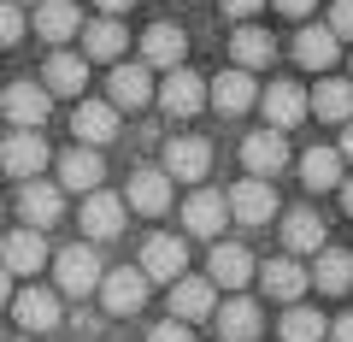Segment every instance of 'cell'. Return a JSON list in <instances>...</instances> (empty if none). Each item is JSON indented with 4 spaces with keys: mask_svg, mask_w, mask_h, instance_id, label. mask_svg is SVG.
Wrapping results in <instances>:
<instances>
[{
    "mask_svg": "<svg viewBox=\"0 0 353 342\" xmlns=\"http://www.w3.org/2000/svg\"><path fill=\"white\" fill-rule=\"evenodd\" d=\"M141 278L148 283H176L183 272H189V248H183V236H171V230H153L148 242H141Z\"/></svg>",
    "mask_w": 353,
    "mask_h": 342,
    "instance_id": "obj_1",
    "label": "cell"
},
{
    "mask_svg": "<svg viewBox=\"0 0 353 342\" xmlns=\"http://www.w3.org/2000/svg\"><path fill=\"white\" fill-rule=\"evenodd\" d=\"M206 171H212V142L206 136H171L165 142V178L171 183H194L201 189Z\"/></svg>",
    "mask_w": 353,
    "mask_h": 342,
    "instance_id": "obj_2",
    "label": "cell"
},
{
    "mask_svg": "<svg viewBox=\"0 0 353 342\" xmlns=\"http://www.w3.org/2000/svg\"><path fill=\"white\" fill-rule=\"evenodd\" d=\"M48 266V236L41 230H6L0 236V272H12V278H36Z\"/></svg>",
    "mask_w": 353,
    "mask_h": 342,
    "instance_id": "obj_3",
    "label": "cell"
},
{
    "mask_svg": "<svg viewBox=\"0 0 353 342\" xmlns=\"http://www.w3.org/2000/svg\"><path fill=\"white\" fill-rule=\"evenodd\" d=\"M53 272H59V295H71V301H83V295L101 289V260H94V248H59V260H53Z\"/></svg>",
    "mask_w": 353,
    "mask_h": 342,
    "instance_id": "obj_4",
    "label": "cell"
},
{
    "mask_svg": "<svg viewBox=\"0 0 353 342\" xmlns=\"http://www.w3.org/2000/svg\"><path fill=\"white\" fill-rule=\"evenodd\" d=\"M224 201H230V218H236V225H248V230H259V225H271V218H277V195H271V183H265V178H241Z\"/></svg>",
    "mask_w": 353,
    "mask_h": 342,
    "instance_id": "obj_5",
    "label": "cell"
},
{
    "mask_svg": "<svg viewBox=\"0 0 353 342\" xmlns=\"http://www.w3.org/2000/svg\"><path fill=\"white\" fill-rule=\"evenodd\" d=\"M0 113H6L12 130H41L48 113H53V95L41 89V83H12V89L0 95Z\"/></svg>",
    "mask_w": 353,
    "mask_h": 342,
    "instance_id": "obj_6",
    "label": "cell"
},
{
    "mask_svg": "<svg viewBox=\"0 0 353 342\" xmlns=\"http://www.w3.org/2000/svg\"><path fill=\"white\" fill-rule=\"evenodd\" d=\"M241 165H248V178H277L283 165H289V142H283V130H253V136H241Z\"/></svg>",
    "mask_w": 353,
    "mask_h": 342,
    "instance_id": "obj_7",
    "label": "cell"
},
{
    "mask_svg": "<svg viewBox=\"0 0 353 342\" xmlns=\"http://www.w3.org/2000/svg\"><path fill=\"white\" fill-rule=\"evenodd\" d=\"M48 160H53V153H48V142H41L36 130H12V136L0 142V165H6L12 178H24V183L41 178V171H48Z\"/></svg>",
    "mask_w": 353,
    "mask_h": 342,
    "instance_id": "obj_8",
    "label": "cell"
},
{
    "mask_svg": "<svg viewBox=\"0 0 353 342\" xmlns=\"http://www.w3.org/2000/svg\"><path fill=\"white\" fill-rule=\"evenodd\" d=\"M101 307L106 313H141V301H148V278H141L136 266H118V272H106L101 278Z\"/></svg>",
    "mask_w": 353,
    "mask_h": 342,
    "instance_id": "obj_9",
    "label": "cell"
},
{
    "mask_svg": "<svg viewBox=\"0 0 353 342\" xmlns=\"http://www.w3.org/2000/svg\"><path fill=\"white\" fill-rule=\"evenodd\" d=\"M218 313V295H212V278H183L171 283V319H183V325H194V319H212Z\"/></svg>",
    "mask_w": 353,
    "mask_h": 342,
    "instance_id": "obj_10",
    "label": "cell"
},
{
    "mask_svg": "<svg viewBox=\"0 0 353 342\" xmlns=\"http://www.w3.org/2000/svg\"><path fill=\"white\" fill-rule=\"evenodd\" d=\"M59 207H65V189H59V183H41V178H30L24 189H18V213H24V225H30V230H48V225H59Z\"/></svg>",
    "mask_w": 353,
    "mask_h": 342,
    "instance_id": "obj_11",
    "label": "cell"
},
{
    "mask_svg": "<svg viewBox=\"0 0 353 342\" xmlns=\"http://www.w3.org/2000/svg\"><path fill=\"white\" fill-rule=\"evenodd\" d=\"M224 225H230V201L218 189H194L189 201H183V230H194V236H218Z\"/></svg>",
    "mask_w": 353,
    "mask_h": 342,
    "instance_id": "obj_12",
    "label": "cell"
},
{
    "mask_svg": "<svg viewBox=\"0 0 353 342\" xmlns=\"http://www.w3.org/2000/svg\"><path fill=\"white\" fill-rule=\"evenodd\" d=\"M201 101H206V83L194 71H183V65H176V71H165V83H159V106L171 118H189V113H201Z\"/></svg>",
    "mask_w": 353,
    "mask_h": 342,
    "instance_id": "obj_13",
    "label": "cell"
},
{
    "mask_svg": "<svg viewBox=\"0 0 353 342\" xmlns=\"http://www.w3.org/2000/svg\"><path fill=\"white\" fill-rule=\"evenodd\" d=\"M106 101H112L118 113L148 106V101H153V71H148V65H118V71L106 77Z\"/></svg>",
    "mask_w": 353,
    "mask_h": 342,
    "instance_id": "obj_14",
    "label": "cell"
},
{
    "mask_svg": "<svg viewBox=\"0 0 353 342\" xmlns=\"http://www.w3.org/2000/svg\"><path fill=\"white\" fill-rule=\"evenodd\" d=\"M206 101L218 106V113H248L253 101H259V83H253V71H224V77H212L206 83Z\"/></svg>",
    "mask_w": 353,
    "mask_h": 342,
    "instance_id": "obj_15",
    "label": "cell"
},
{
    "mask_svg": "<svg viewBox=\"0 0 353 342\" xmlns=\"http://www.w3.org/2000/svg\"><path fill=\"white\" fill-rule=\"evenodd\" d=\"M206 278H212V289H248V278H253V254L241 248V242H218V248H212V266H206Z\"/></svg>",
    "mask_w": 353,
    "mask_h": 342,
    "instance_id": "obj_16",
    "label": "cell"
},
{
    "mask_svg": "<svg viewBox=\"0 0 353 342\" xmlns=\"http://www.w3.org/2000/svg\"><path fill=\"white\" fill-rule=\"evenodd\" d=\"M124 213H130V207L118 201V195H106V189L83 195V230H88L94 242H112L118 230H124Z\"/></svg>",
    "mask_w": 353,
    "mask_h": 342,
    "instance_id": "obj_17",
    "label": "cell"
},
{
    "mask_svg": "<svg viewBox=\"0 0 353 342\" xmlns=\"http://www.w3.org/2000/svg\"><path fill=\"white\" fill-rule=\"evenodd\" d=\"M183 53H189V41H183L176 24H148V36H141V59H148V71H176Z\"/></svg>",
    "mask_w": 353,
    "mask_h": 342,
    "instance_id": "obj_18",
    "label": "cell"
},
{
    "mask_svg": "<svg viewBox=\"0 0 353 342\" xmlns=\"http://www.w3.org/2000/svg\"><path fill=\"white\" fill-rule=\"evenodd\" d=\"M277 236H283V248H289V260H294V254H318V248H324V218H318L312 207H289Z\"/></svg>",
    "mask_w": 353,
    "mask_h": 342,
    "instance_id": "obj_19",
    "label": "cell"
},
{
    "mask_svg": "<svg viewBox=\"0 0 353 342\" xmlns=\"http://www.w3.org/2000/svg\"><path fill=\"white\" fill-rule=\"evenodd\" d=\"M306 113H318L324 124H347L353 118V83L347 77H324V83L306 95Z\"/></svg>",
    "mask_w": 353,
    "mask_h": 342,
    "instance_id": "obj_20",
    "label": "cell"
},
{
    "mask_svg": "<svg viewBox=\"0 0 353 342\" xmlns=\"http://www.w3.org/2000/svg\"><path fill=\"white\" fill-rule=\"evenodd\" d=\"M71 130L83 136V148H106V142L118 136V106L112 101H83L71 118Z\"/></svg>",
    "mask_w": 353,
    "mask_h": 342,
    "instance_id": "obj_21",
    "label": "cell"
},
{
    "mask_svg": "<svg viewBox=\"0 0 353 342\" xmlns=\"http://www.w3.org/2000/svg\"><path fill=\"white\" fill-rule=\"evenodd\" d=\"M124 207H136V213H148V218L171 213V178H165V171H136V178H130Z\"/></svg>",
    "mask_w": 353,
    "mask_h": 342,
    "instance_id": "obj_22",
    "label": "cell"
},
{
    "mask_svg": "<svg viewBox=\"0 0 353 342\" xmlns=\"http://www.w3.org/2000/svg\"><path fill=\"white\" fill-rule=\"evenodd\" d=\"M259 101H265L271 130H294L306 118V89H294V83H271V89H259Z\"/></svg>",
    "mask_w": 353,
    "mask_h": 342,
    "instance_id": "obj_23",
    "label": "cell"
},
{
    "mask_svg": "<svg viewBox=\"0 0 353 342\" xmlns=\"http://www.w3.org/2000/svg\"><path fill=\"white\" fill-rule=\"evenodd\" d=\"M59 189L94 195V189H101V153H94V148H71V153H59Z\"/></svg>",
    "mask_w": 353,
    "mask_h": 342,
    "instance_id": "obj_24",
    "label": "cell"
},
{
    "mask_svg": "<svg viewBox=\"0 0 353 342\" xmlns=\"http://www.w3.org/2000/svg\"><path fill=\"white\" fill-rule=\"evenodd\" d=\"M12 319H18L24 330H53V325H59V295L41 289V283H36V289H18Z\"/></svg>",
    "mask_w": 353,
    "mask_h": 342,
    "instance_id": "obj_25",
    "label": "cell"
},
{
    "mask_svg": "<svg viewBox=\"0 0 353 342\" xmlns=\"http://www.w3.org/2000/svg\"><path fill=\"white\" fill-rule=\"evenodd\" d=\"M259 283H265V295H277V301H301V289L312 278H306V266L301 260H289V254H283V260H271V266H259Z\"/></svg>",
    "mask_w": 353,
    "mask_h": 342,
    "instance_id": "obj_26",
    "label": "cell"
},
{
    "mask_svg": "<svg viewBox=\"0 0 353 342\" xmlns=\"http://www.w3.org/2000/svg\"><path fill=\"white\" fill-rule=\"evenodd\" d=\"M336 53H341V41L330 36V24H312V30L294 36V65H306V71H330Z\"/></svg>",
    "mask_w": 353,
    "mask_h": 342,
    "instance_id": "obj_27",
    "label": "cell"
},
{
    "mask_svg": "<svg viewBox=\"0 0 353 342\" xmlns=\"http://www.w3.org/2000/svg\"><path fill=\"white\" fill-rule=\"evenodd\" d=\"M230 53H236V71H259V65H271V59H277V41H271V30L241 24L236 36H230Z\"/></svg>",
    "mask_w": 353,
    "mask_h": 342,
    "instance_id": "obj_28",
    "label": "cell"
},
{
    "mask_svg": "<svg viewBox=\"0 0 353 342\" xmlns=\"http://www.w3.org/2000/svg\"><path fill=\"white\" fill-rule=\"evenodd\" d=\"M77 30H83V18H77L71 0H36V36L41 41H71Z\"/></svg>",
    "mask_w": 353,
    "mask_h": 342,
    "instance_id": "obj_29",
    "label": "cell"
},
{
    "mask_svg": "<svg viewBox=\"0 0 353 342\" xmlns=\"http://www.w3.org/2000/svg\"><path fill=\"white\" fill-rule=\"evenodd\" d=\"M306 278H312L324 295H341V289H353V254H347V248H318V266L306 272Z\"/></svg>",
    "mask_w": 353,
    "mask_h": 342,
    "instance_id": "obj_30",
    "label": "cell"
},
{
    "mask_svg": "<svg viewBox=\"0 0 353 342\" xmlns=\"http://www.w3.org/2000/svg\"><path fill=\"white\" fill-rule=\"evenodd\" d=\"M218 330H224V342H253L265 330V319H259V307H253L248 295H236V301L218 307Z\"/></svg>",
    "mask_w": 353,
    "mask_h": 342,
    "instance_id": "obj_31",
    "label": "cell"
},
{
    "mask_svg": "<svg viewBox=\"0 0 353 342\" xmlns=\"http://www.w3.org/2000/svg\"><path fill=\"white\" fill-rule=\"evenodd\" d=\"M77 36H83V53H88V59H118V53L130 48V36H124L118 18H94V24H83Z\"/></svg>",
    "mask_w": 353,
    "mask_h": 342,
    "instance_id": "obj_32",
    "label": "cell"
},
{
    "mask_svg": "<svg viewBox=\"0 0 353 342\" xmlns=\"http://www.w3.org/2000/svg\"><path fill=\"white\" fill-rule=\"evenodd\" d=\"M88 83V65L77 59V53H53L48 65H41V89L48 95H83Z\"/></svg>",
    "mask_w": 353,
    "mask_h": 342,
    "instance_id": "obj_33",
    "label": "cell"
},
{
    "mask_svg": "<svg viewBox=\"0 0 353 342\" xmlns=\"http://www.w3.org/2000/svg\"><path fill=\"white\" fill-rule=\"evenodd\" d=\"M277 336L283 342H324L330 336V319L318 313V307H289V313L277 319Z\"/></svg>",
    "mask_w": 353,
    "mask_h": 342,
    "instance_id": "obj_34",
    "label": "cell"
},
{
    "mask_svg": "<svg viewBox=\"0 0 353 342\" xmlns=\"http://www.w3.org/2000/svg\"><path fill=\"white\" fill-rule=\"evenodd\" d=\"M301 183L306 189H341V153L336 148H312L301 160Z\"/></svg>",
    "mask_w": 353,
    "mask_h": 342,
    "instance_id": "obj_35",
    "label": "cell"
},
{
    "mask_svg": "<svg viewBox=\"0 0 353 342\" xmlns=\"http://www.w3.org/2000/svg\"><path fill=\"white\" fill-rule=\"evenodd\" d=\"M24 12H18L12 0H0V48H12V41H24Z\"/></svg>",
    "mask_w": 353,
    "mask_h": 342,
    "instance_id": "obj_36",
    "label": "cell"
},
{
    "mask_svg": "<svg viewBox=\"0 0 353 342\" xmlns=\"http://www.w3.org/2000/svg\"><path fill=\"white\" fill-rule=\"evenodd\" d=\"M330 36L353 41V0H336V6H330Z\"/></svg>",
    "mask_w": 353,
    "mask_h": 342,
    "instance_id": "obj_37",
    "label": "cell"
},
{
    "mask_svg": "<svg viewBox=\"0 0 353 342\" xmlns=\"http://www.w3.org/2000/svg\"><path fill=\"white\" fill-rule=\"evenodd\" d=\"M148 342H194V330L183 325V319H165V325L148 330Z\"/></svg>",
    "mask_w": 353,
    "mask_h": 342,
    "instance_id": "obj_38",
    "label": "cell"
},
{
    "mask_svg": "<svg viewBox=\"0 0 353 342\" xmlns=\"http://www.w3.org/2000/svg\"><path fill=\"white\" fill-rule=\"evenodd\" d=\"M218 6H224L230 18H253V12H259V6H265V0H218Z\"/></svg>",
    "mask_w": 353,
    "mask_h": 342,
    "instance_id": "obj_39",
    "label": "cell"
},
{
    "mask_svg": "<svg viewBox=\"0 0 353 342\" xmlns=\"http://www.w3.org/2000/svg\"><path fill=\"white\" fill-rule=\"evenodd\" d=\"M330 342H353V313H341L336 325H330Z\"/></svg>",
    "mask_w": 353,
    "mask_h": 342,
    "instance_id": "obj_40",
    "label": "cell"
},
{
    "mask_svg": "<svg viewBox=\"0 0 353 342\" xmlns=\"http://www.w3.org/2000/svg\"><path fill=\"white\" fill-rule=\"evenodd\" d=\"M312 6H318V0H277V12H289V18H306Z\"/></svg>",
    "mask_w": 353,
    "mask_h": 342,
    "instance_id": "obj_41",
    "label": "cell"
},
{
    "mask_svg": "<svg viewBox=\"0 0 353 342\" xmlns=\"http://www.w3.org/2000/svg\"><path fill=\"white\" fill-rule=\"evenodd\" d=\"M94 6H101V18H118V12H130L136 0H94Z\"/></svg>",
    "mask_w": 353,
    "mask_h": 342,
    "instance_id": "obj_42",
    "label": "cell"
},
{
    "mask_svg": "<svg viewBox=\"0 0 353 342\" xmlns=\"http://www.w3.org/2000/svg\"><path fill=\"white\" fill-rule=\"evenodd\" d=\"M336 153H341V160H353V118L341 124V148H336Z\"/></svg>",
    "mask_w": 353,
    "mask_h": 342,
    "instance_id": "obj_43",
    "label": "cell"
},
{
    "mask_svg": "<svg viewBox=\"0 0 353 342\" xmlns=\"http://www.w3.org/2000/svg\"><path fill=\"white\" fill-rule=\"evenodd\" d=\"M341 207H347V213H353V178L341 183Z\"/></svg>",
    "mask_w": 353,
    "mask_h": 342,
    "instance_id": "obj_44",
    "label": "cell"
},
{
    "mask_svg": "<svg viewBox=\"0 0 353 342\" xmlns=\"http://www.w3.org/2000/svg\"><path fill=\"white\" fill-rule=\"evenodd\" d=\"M0 301H12V278L6 272H0Z\"/></svg>",
    "mask_w": 353,
    "mask_h": 342,
    "instance_id": "obj_45",
    "label": "cell"
},
{
    "mask_svg": "<svg viewBox=\"0 0 353 342\" xmlns=\"http://www.w3.org/2000/svg\"><path fill=\"white\" fill-rule=\"evenodd\" d=\"M12 6H24V0H12Z\"/></svg>",
    "mask_w": 353,
    "mask_h": 342,
    "instance_id": "obj_46",
    "label": "cell"
}]
</instances>
